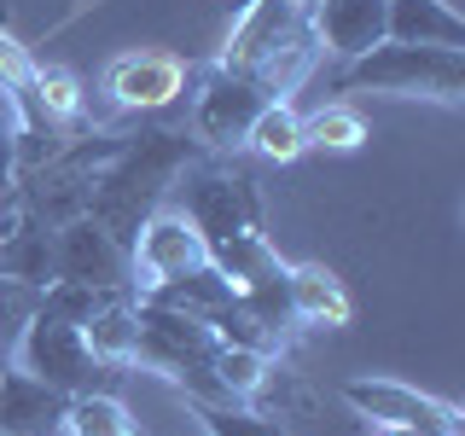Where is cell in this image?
<instances>
[{"label":"cell","instance_id":"1","mask_svg":"<svg viewBox=\"0 0 465 436\" xmlns=\"http://www.w3.org/2000/svg\"><path fill=\"white\" fill-rule=\"evenodd\" d=\"M215 64L232 76H251L273 99H291L320 64L314 0H244Z\"/></svg>","mask_w":465,"mask_h":436},{"label":"cell","instance_id":"2","mask_svg":"<svg viewBox=\"0 0 465 436\" xmlns=\"http://www.w3.org/2000/svg\"><path fill=\"white\" fill-rule=\"evenodd\" d=\"M198 157L193 134H128V145L87 181V215L111 233L116 244H134L140 222L163 203L174 174Z\"/></svg>","mask_w":465,"mask_h":436},{"label":"cell","instance_id":"3","mask_svg":"<svg viewBox=\"0 0 465 436\" xmlns=\"http://www.w3.org/2000/svg\"><path fill=\"white\" fill-rule=\"evenodd\" d=\"M343 87L384 99H430L460 111L465 105V53L460 47H413V41H378L372 53L349 58Z\"/></svg>","mask_w":465,"mask_h":436},{"label":"cell","instance_id":"4","mask_svg":"<svg viewBox=\"0 0 465 436\" xmlns=\"http://www.w3.org/2000/svg\"><path fill=\"white\" fill-rule=\"evenodd\" d=\"M6 367H24L29 378H41V384L64 390V396H123V384L134 372L128 367H111V361H99L94 349H87L82 326H64V320H47V314H29L18 349H12Z\"/></svg>","mask_w":465,"mask_h":436},{"label":"cell","instance_id":"5","mask_svg":"<svg viewBox=\"0 0 465 436\" xmlns=\"http://www.w3.org/2000/svg\"><path fill=\"white\" fill-rule=\"evenodd\" d=\"M174 181L186 186V222L203 233V244H222L232 233H262V193L256 174H244L239 164L215 157H193Z\"/></svg>","mask_w":465,"mask_h":436},{"label":"cell","instance_id":"6","mask_svg":"<svg viewBox=\"0 0 465 436\" xmlns=\"http://www.w3.org/2000/svg\"><path fill=\"white\" fill-rule=\"evenodd\" d=\"M186 82H193V140L203 152H239L262 105H273L268 87H256L251 76H232L222 64L198 70V76L186 70Z\"/></svg>","mask_w":465,"mask_h":436},{"label":"cell","instance_id":"7","mask_svg":"<svg viewBox=\"0 0 465 436\" xmlns=\"http://www.w3.org/2000/svg\"><path fill=\"white\" fill-rule=\"evenodd\" d=\"M47 280H76L99 291H128L134 297V268H128V244H116L94 215H70L53 227V273Z\"/></svg>","mask_w":465,"mask_h":436},{"label":"cell","instance_id":"8","mask_svg":"<svg viewBox=\"0 0 465 436\" xmlns=\"http://www.w3.org/2000/svg\"><path fill=\"white\" fill-rule=\"evenodd\" d=\"M210 262V244H203V233L186 222L181 210H163L157 203L152 215L140 222L134 244H128V268H134V297L163 280H181V273H193Z\"/></svg>","mask_w":465,"mask_h":436},{"label":"cell","instance_id":"9","mask_svg":"<svg viewBox=\"0 0 465 436\" xmlns=\"http://www.w3.org/2000/svg\"><path fill=\"white\" fill-rule=\"evenodd\" d=\"M343 401L355 407L361 419H372L378 431H396V425H419V431H460V407L454 401H436L425 390L401 384V378H349Z\"/></svg>","mask_w":465,"mask_h":436},{"label":"cell","instance_id":"10","mask_svg":"<svg viewBox=\"0 0 465 436\" xmlns=\"http://www.w3.org/2000/svg\"><path fill=\"white\" fill-rule=\"evenodd\" d=\"M105 94H111L116 111H140V116L163 111L186 94V64L174 53H152V47L123 53L105 64Z\"/></svg>","mask_w":465,"mask_h":436},{"label":"cell","instance_id":"11","mask_svg":"<svg viewBox=\"0 0 465 436\" xmlns=\"http://www.w3.org/2000/svg\"><path fill=\"white\" fill-rule=\"evenodd\" d=\"M64 407L70 396L24 367H0V431L6 436H64Z\"/></svg>","mask_w":465,"mask_h":436},{"label":"cell","instance_id":"12","mask_svg":"<svg viewBox=\"0 0 465 436\" xmlns=\"http://www.w3.org/2000/svg\"><path fill=\"white\" fill-rule=\"evenodd\" d=\"M320 53H338L343 64L384 41V0H314Z\"/></svg>","mask_w":465,"mask_h":436},{"label":"cell","instance_id":"13","mask_svg":"<svg viewBox=\"0 0 465 436\" xmlns=\"http://www.w3.org/2000/svg\"><path fill=\"white\" fill-rule=\"evenodd\" d=\"M384 41L460 47L465 53V18L448 6V0H384Z\"/></svg>","mask_w":465,"mask_h":436},{"label":"cell","instance_id":"14","mask_svg":"<svg viewBox=\"0 0 465 436\" xmlns=\"http://www.w3.org/2000/svg\"><path fill=\"white\" fill-rule=\"evenodd\" d=\"M285 291H291V314H297V326H326L338 332L349 326V291L331 268H320V262H302V268H285Z\"/></svg>","mask_w":465,"mask_h":436},{"label":"cell","instance_id":"15","mask_svg":"<svg viewBox=\"0 0 465 436\" xmlns=\"http://www.w3.org/2000/svg\"><path fill=\"white\" fill-rule=\"evenodd\" d=\"M210 262L227 273L232 291H251V285L285 280V262H280V251L268 244V233H232V239L210 244Z\"/></svg>","mask_w":465,"mask_h":436},{"label":"cell","instance_id":"16","mask_svg":"<svg viewBox=\"0 0 465 436\" xmlns=\"http://www.w3.org/2000/svg\"><path fill=\"white\" fill-rule=\"evenodd\" d=\"M140 297L145 302H163V309H186V314L210 320L215 309H227V302H232V285H227V273L215 268V262H203V268L181 273V280H163V285L140 291Z\"/></svg>","mask_w":465,"mask_h":436},{"label":"cell","instance_id":"17","mask_svg":"<svg viewBox=\"0 0 465 436\" xmlns=\"http://www.w3.org/2000/svg\"><path fill=\"white\" fill-rule=\"evenodd\" d=\"M87 349L111 367H134V343H140V314H134V297H111L105 309L82 326Z\"/></svg>","mask_w":465,"mask_h":436},{"label":"cell","instance_id":"18","mask_svg":"<svg viewBox=\"0 0 465 436\" xmlns=\"http://www.w3.org/2000/svg\"><path fill=\"white\" fill-rule=\"evenodd\" d=\"M256 157H268V164H297L302 152H309V140H302V116L291 111V99H273V105H262V116L251 123V134H244Z\"/></svg>","mask_w":465,"mask_h":436},{"label":"cell","instance_id":"19","mask_svg":"<svg viewBox=\"0 0 465 436\" xmlns=\"http://www.w3.org/2000/svg\"><path fill=\"white\" fill-rule=\"evenodd\" d=\"M64 436H145L140 419L128 413L123 396H70L64 407Z\"/></svg>","mask_w":465,"mask_h":436},{"label":"cell","instance_id":"20","mask_svg":"<svg viewBox=\"0 0 465 436\" xmlns=\"http://www.w3.org/2000/svg\"><path fill=\"white\" fill-rule=\"evenodd\" d=\"M111 297H128V291H99V285H76V280H47L41 285V302L35 314L47 320H64V326H87Z\"/></svg>","mask_w":465,"mask_h":436},{"label":"cell","instance_id":"21","mask_svg":"<svg viewBox=\"0 0 465 436\" xmlns=\"http://www.w3.org/2000/svg\"><path fill=\"white\" fill-rule=\"evenodd\" d=\"M268 367H273V355H262V349H232V343H222L215 361H210V372H215V384H222L227 401H251V390L262 384Z\"/></svg>","mask_w":465,"mask_h":436},{"label":"cell","instance_id":"22","mask_svg":"<svg viewBox=\"0 0 465 436\" xmlns=\"http://www.w3.org/2000/svg\"><path fill=\"white\" fill-rule=\"evenodd\" d=\"M302 140H309V152H355L361 140H367V123H361V111L349 105H320L314 116H302Z\"/></svg>","mask_w":465,"mask_h":436},{"label":"cell","instance_id":"23","mask_svg":"<svg viewBox=\"0 0 465 436\" xmlns=\"http://www.w3.org/2000/svg\"><path fill=\"white\" fill-rule=\"evenodd\" d=\"M35 111L47 116L53 128H70L82 116V82L58 64H35Z\"/></svg>","mask_w":465,"mask_h":436},{"label":"cell","instance_id":"24","mask_svg":"<svg viewBox=\"0 0 465 436\" xmlns=\"http://www.w3.org/2000/svg\"><path fill=\"white\" fill-rule=\"evenodd\" d=\"M35 302H41V285L0 273V367L12 361V349H18L24 326H29V314H35Z\"/></svg>","mask_w":465,"mask_h":436},{"label":"cell","instance_id":"25","mask_svg":"<svg viewBox=\"0 0 465 436\" xmlns=\"http://www.w3.org/2000/svg\"><path fill=\"white\" fill-rule=\"evenodd\" d=\"M198 419H203V431H210V436H285L280 419L256 413L251 401H203Z\"/></svg>","mask_w":465,"mask_h":436},{"label":"cell","instance_id":"26","mask_svg":"<svg viewBox=\"0 0 465 436\" xmlns=\"http://www.w3.org/2000/svg\"><path fill=\"white\" fill-rule=\"evenodd\" d=\"M18 186V140H12V128H0V193H12Z\"/></svg>","mask_w":465,"mask_h":436},{"label":"cell","instance_id":"27","mask_svg":"<svg viewBox=\"0 0 465 436\" xmlns=\"http://www.w3.org/2000/svg\"><path fill=\"white\" fill-rule=\"evenodd\" d=\"M378 436H460V431H419V425H396V431H378Z\"/></svg>","mask_w":465,"mask_h":436},{"label":"cell","instance_id":"28","mask_svg":"<svg viewBox=\"0 0 465 436\" xmlns=\"http://www.w3.org/2000/svg\"><path fill=\"white\" fill-rule=\"evenodd\" d=\"M0 436H6V431H0Z\"/></svg>","mask_w":465,"mask_h":436}]
</instances>
